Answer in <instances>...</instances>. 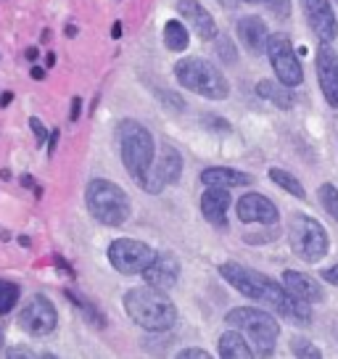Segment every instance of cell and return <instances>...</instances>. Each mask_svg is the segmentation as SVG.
<instances>
[{"mask_svg": "<svg viewBox=\"0 0 338 359\" xmlns=\"http://www.w3.org/2000/svg\"><path fill=\"white\" fill-rule=\"evenodd\" d=\"M219 275L225 278L238 293H243L246 299H254V302L270 306L275 312L285 317L293 325H309L312 323V309L309 304L293 299L291 293L283 288V283H275L272 278L262 275L257 269L243 267L238 262H225L219 267Z\"/></svg>", "mask_w": 338, "mask_h": 359, "instance_id": "obj_1", "label": "cell"}, {"mask_svg": "<svg viewBox=\"0 0 338 359\" xmlns=\"http://www.w3.org/2000/svg\"><path fill=\"white\" fill-rule=\"evenodd\" d=\"M124 312L130 314L140 327L151 333H161L177 323V306L169 302L167 293L154 288H130L124 293Z\"/></svg>", "mask_w": 338, "mask_h": 359, "instance_id": "obj_2", "label": "cell"}, {"mask_svg": "<svg viewBox=\"0 0 338 359\" xmlns=\"http://www.w3.org/2000/svg\"><path fill=\"white\" fill-rule=\"evenodd\" d=\"M225 323L230 327H236L259 357H272L278 336H280V325L270 312L257 309V306H236L227 312Z\"/></svg>", "mask_w": 338, "mask_h": 359, "instance_id": "obj_3", "label": "cell"}, {"mask_svg": "<svg viewBox=\"0 0 338 359\" xmlns=\"http://www.w3.org/2000/svg\"><path fill=\"white\" fill-rule=\"evenodd\" d=\"M119 151H122L124 169L137 182L154 169V158H156L154 135L148 133L140 122H135V119H124L119 124Z\"/></svg>", "mask_w": 338, "mask_h": 359, "instance_id": "obj_4", "label": "cell"}, {"mask_svg": "<svg viewBox=\"0 0 338 359\" xmlns=\"http://www.w3.org/2000/svg\"><path fill=\"white\" fill-rule=\"evenodd\" d=\"M175 77L182 88L191 93H198L209 101H225L230 95V85H227L225 74L217 67H212L203 58H182L175 64Z\"/></svg>", "mask_w": 338, "mask_h": 359, "instance_id": "obj_5", "label": "cell"}, {"mask_svg": "<svg viewBox=\"0 0 338 359\" xmlns=\"http://www.w3.org/2000/svg\"><path fill=\"white\" fill-rule=\"evenodd\" d=\"M85 203H88V212L109 227L124 224L130 217V198L111 180H90L85 191Z\"/></svg>", "mask_w": 338, "mask_h": 359, "instance_id": "obj_6", "label": "cell"}, {"mask_svg": "<svg viewBox=\"0 0 338 359\" xmlns=\"http://www.w3.org/2000/svg\"><path fill=\"white\" fill-rule=\"evenodd\" d=\"M288 241H291L293 254L309 264L327 257V248H330L325 227L317 222L315 217H306V214H293L291 224H288Z\"/></svg>", "mask_w": 338, "mask_h": 359, "instance_id": "obj_7", "label": "cell"}, {"mask_svg": "<svg viewBox=\"0 0 338 359\" xmlns=\"http://www.w3.org/2000/svg\"><path fill=\"white\" fill-rule=\"evenodd\" d=\"M154 259H156V251L143 241L119 238L109 246V262L122 275H143L154 264Z\"/></svg>", "mask_w": 338, "mask_h": 359, "instance_id": "obj_8", "label": "cell"}, {"mask_svg": "<svg viewBox=\"0 0 338 359\" xmlns=\"http://www.w3.org/2000/svg\"><path fill=\"white\" fill-rule=\"evenodd\" d=\"M267 56L270 64L275 69V74L280 79L285 88H299L304 82V69L299 64V56L293 50L291 40L285 34H270V43H267Z\"/></svg>", "mask_w": 338, "mask_h": 359, "instance_id": "obj_9", "label": "cell"}, {"mask_svg": "<svg viewBox=\"0 0 338 359\" xmlns=\"http://www.w3.org/2000/svg\"><path fill=\"white\" fill-rule=\"evenodd\" d=\"M19 325H22L29 336H48V333H53L58 325L56 306L48 302L46 296H32V299L22 306Z\"/></svg>", "mask_w": 338, "mask_h": 359, "instance_id": "obj_10", "label": "cell"}, {"mask_svg": "<svg viewBox=\"0 0 338 359\" xmlns=\"http://www.w3.org/2000/svg\"><path fill=\"white\" fill-rule=\"evenodd\" d=\"M306 24L312 27V32L323 40V45H330L338 37V19L327 0H302Z\"/></svg>", "mask_w": 338, "mask_h": 359, "instance_id": "obj_11", "label": "cell"}, {"mask_svg": "<svg viewBox=\"0 0 338 359\" xmlns=\"http://www.w3.org/2000/svg\"><path fill=\"white\" fill-rule=\"evenodd\" d=\"M177 278H180V262H177L175 254H169V251L156 254L154 264L143 272V280H146L148 288L161 291V293L172 291V288L177 285Z\"/></svg>", "mask_w": 338, "mask_h": 359, "instance_id": "obj_12", "label": "cell"}, {"mask_svg": "<svg viewBox=\"0 0 338 359\" xmlns=\"http://www.w3.org/2000/svg\"><path fill=\"white\" fill-rule=\"evenodd\" d=\"M238 212V219L241 222H254V224H275L278 222V206L267 198V196H262V193H246L236 206Z\"/></svg>", "mask_w": 338, "mask_h": 359, "instance_id": "obj_13", "label": "cell"}, {"mask_svg": "<svg viewBox=\"0 0 338 359\" xmlns=\"http://www.w3.org/2000/svg\"><path fill=\"white\" fill-rule=\"evenodd\" d=\"M317 79L325 101L338 109V56L330 45H320L317 50Z\"/></svg>", "mask_w": 338, "mask_h": 359, "instance_id": "obj_14", "label": "cell"}, {"mask_svg": "<svg viewBox=\"0 0 338 359\" xmlns=\"http://www.w3.org/2000/svg\"><path fill=\"white\" fill-rule=\"evenodd\" d=\"M283 288L291 293L293 299H299V302L304 304H317L325 299L323 285L315 278H309L304 272H296V269H285L283 272Z\"/></svg>", "mask_w": 338, "mask_h": 359, "instance_id": "obj_15", "label": "cell"}, {"mask_svg": "<svg viewBox=\"0 0 338 359\" xmlns=\"http://www.w3.org/2000/svg\"><path fill=\"white\" fill-rule=\"evenodd\" d=\"M238 37H241V43L246 45L248 53H254V56L267 53L270 32H267V24L262 22L259 16H243L238 22Z\"/></svg>", "mask_w": 338, "mask_h": 359, "instance_id": "obj_16", "label": "cell"}, {"mask_svg": "<svg viewBox=\"0 0 338 359\" xmlns=\"http://www.w3.org/2000/svg\"><path fill=\"white\" fill-rule=\"evenodd\" d=\"M177 11L191 22L193 32L201 40H215L217 37V24L212 19V13L203 8L198 0H177Z\"/></svg>", "mask_w": 338, "mask_h": 359, "instance_id": "obj_17", "label": "cell"}, {"mask_svg": "<svg viewBox=\"0 0 338 359\" xmlns=\"http://www.w3.org/2000/svg\"><path fill=\"white\" fill-rule=\"evenodd\" d=\"M201 182L206 188H225V191H230V188L251 185V175L230 167H209L201 172Z\"/></svg>", "mask_w": 338, "mask_h": 359, "instance_id": "obj_18", "label": "cell"}, {"mask_svg": "<svg viewBox=\"0 0 338 359\" xmlns=\"http://www.w3.org/2000/svg\"><path fill=\"white\" fill-rule=\"evenodd\" d=\"M230 209V193L225 188H206L201 196V214L212 224H225V214Z\"/></svg>", "mask_w": 338, "mask_h": 359, "instance_id": "obj_19", "label": "cell"}, {"mask_svg": "<svg viewBox=\"0 0 338 359\" xmlns=\"http://www.w3.org/2000/svg\"><path fill=\"white\" fill-rule=\"evenodd\" d=\"M154 172H156L158 177H161V182L164 185H172V182H177L182 175V156L177 148H172L167 143V146H161V154H158L156 164H154Z\"/></svg>", "mask_w": 338, "mask_h": 359, "instance_id": "obj_20", "label": "cell"}, {"mask_svg": "<svg viewBox=\"0 0 338 359\" xmlns=\"http://www.w3.org/2000/svg\"><path fill=\"white\" fill-rule=\"evenodd\" d=\"M219 359H254V348L238 330L219 336Z\"/></svg>", "mask_w": 338, "mask_h": 359, "instance_id": "obj_21", "label": "cell"}, {"mask_svg": "<svg viewBox=\"0 0 338 359\" xmlns=\"http://www.w3.org/2000/svg\"><path fill=\"white\" fill-rule=\"evenodd\" d=\"M257 95L259 98H264V101H270V103H275L278 109H293V93H291V88H285L283 82H272V79H262L259 85H257Z\"/></svg>", "mask_w": 338, "mask_h": 359, "instance_id": "obj_22", "label": "cell"}, {"mask_svg": "<svg viewBox=\"0 0 338 359\" xmlns=\"http://www.w3.org/2000/svg\"><path fill=\"white\" fill-rule=\"evenodd\" d=\"M188 29H185V24L180 22H167V27H164V45H167L169 50H175V53H180V50H185L188 48Z\"/></svg>", "mask_w": 338, "mask_h": 359, "instance_id": "obj_23", "label": "cell"}, {"mask_svg": "<svg viewBox=\"0 0 338 359\" xmlns=\"http://www.w3.org/2000/svg\"><path fill=\"white\" fill-rule=\"evenodd\" d=\"M270 180L278 185V188H283L285 193H291V196H296V198H304L306 193H304V185L299 182V180L293 177L291 172H285V169H278V167H272L270 169Z\"/></svg>", "mask_w": 338, "mask_h": 359, "instance_id": "obj_24", "label": "cell"}, {"mask_svg": "<svg viewBox=\"0 0 338 359\" xmlns=\"http://www.w3.org/2000/svg\"><path fill=\"white\" fill-rule=\"evenodd\" d=\"M19 285L16 283H8V280H0V314H8L19 304Z\"/></svg>", "mask_w": 338, "mask_h": 359, "instance_id": "obj_25", "label": "cell"}, {"mask_svg": "<svg viewBox=\"0 0 338 359\" xmlns=\"http://www.w3.org/2000/svg\"><path fill=\"white\" fill-rule=\"evenodd\" d=\"M291 351L296 359H323V351H320L312 341H306V338H302V336L291 338Z\"/></svg>", "mask_w": 338, "mask_h": 359, "instance_id": "obj_26", "label": "cell"}, {"mask_svg": "<svg viewBox=\"0 0 338 359\" xmlns=\"http://www.w3.org/2000/svg\"><path fill=\"white\" fill-rule=\"evenodd\" d=\"M320 203H323V209H325L333 219L338 222V191L336 185H330V182H325V185H320Z\"/></svg>", "mask_w": 338, "mask_h": 359, "instance_id": "obj_27", "label": "cell"}, {"mask_svg": "<svg viewBox=\"0 0 338 359\" xmlns=\"http://www.w3.org/2000/svg\"><path fill=\"white\" fill-rule=\"evenodd\" d=\"M67 299H69L72 304H74V306H79L82 312L88 314V320H90L93 325H95V327H103V317H101V312H98V309H95L93 304H88L85 299H79L77 293H72V291H67Z\"/></svg>", "mask_w": 338, "mask_h": 359, "instance_id": "obj_28", "label": "cell"}, {"mask_svg": "<svg viewBox=\"0 0 338 359\" xmlns=\"http://www.w3.org/2000/svg\"><path fill=\"white\" fill-rule=\"evenodd\" d=\"M217 50H219V58L225 61V64H236V48L230 45L227 37H219V43H217Z\"/></svg>", "mask_w": 338, "mask_h": 359, "instance_id": "obj_29", "label": "cell"}, {"mask_svg": "<svg viewBox=\"0 0 338 359\" xmlns=\"http://www.w3.org/2000/svg\"><path fill=\"white\" fill-rule=\"evenodd\" d=\"M203 124L217 130V133H230V124H227L225 119H219L217 114H206V116H203Z\"/></svg>", "mask_w": 338, "mask_h": 359, "instance_id": "obj_30", "label": "cell"}, {"mask_svg": "<svg viewBox=\"0 0 338 359\" xmlns=\"http://www.w3.org/2000/svg\"><path fill=\"white\" fill-rule=\"evenodd\" d=\"M29 127H32V133L37 135V143H40V146H43V143H46V140H50V135H48L46 124L40 122V119H37V116H32V119H29Z\"/></svg>", "mask_w": 338, "mask_h": 359, "instance_id": "obj_31", "label": "cell"}, {"mask_svg": "<svg viewBox=\"0 0 338 359\" xmlns=\"http://www.w3.org/2000/svg\"><path fill=\"white\" fill-rule=\"evenodd\" d=\"M267 6L275 16H288L291 13V0H267Z\"/></svg>", "mask_w": 338, "mask_h": 359, "instance_id": "obj_32", "label": "cell"}, {"mask_svg": "<svg viewBox=\"0 0 338 359\" xmlns=\"http://www.w3.org/2000/svg\"><path fill=\"white\" fill-rule=\"evenodd\" d=\"M175 359H212V354L203 351V348H182Z\"/></svg>", "mask_w": 338, "mask_h": 359, "instance_id": "obj_33", "label": "cell"}, {"mask_svg": "<svg viewBox=\"0 0 338 359\" xmlns=\"http://www.w3.org/2000/svg\"><path fill=\"white\" fill-rule=\"evenodd\" d=\"M6 359H37V357H34L27 346H11L8 348V354H6Z\"/></svg>", "mask_w": 338, "mask_h": 359, "instance_id": "obj_34", "label": "cell"}, {"mask_svg": "<svg viewBox=\"0 0 338 359\" xmlns=\"http://www.w3.org/2000/svg\"><path fill=\"white\" fill-rule=\"evenodd\" d=\"M161 101L167 103V106H175L177 111H182V109H185L182 98H180V95H175V93H161Z\"/></svg>", "mask_w": 338, "mask_h": 359, "instance_id": "obj_35", "label": "cell"}, {"mask_svg": "<svg viewBox=\"0 0 338 359\" xmlns=\"http://www.w3.org/2000/svg\"><path fill=\"white\" fill-rule=\"evenodd\" d=\"M320 278H323V280H325L327 285H338V264L323 269V275H320Z\"/></svg>", "mask_w": 338, "mask_h": 359, "instance_id": "obj_36", "label": "cell"}, {"mask_svg": "<svg viewBox=\"0 0 338 359\" xmlns=\"http://www.w3.org/2000/svg\"><path fill=\"white\" fill-rule=\"evenodd\" d=\"M56 146H58V130H53V133H50V140H48V154H53Z\"/></svg>", "mask_w": 338, "mask_h": 359, "instance_id": "obj_37", "label": "cell"}, {"mask_svg": "<svg viewBox=\"0 0 338 359\" xmlns=\"http://www.w3.org/2000/svg\"><path fill=\"white\" fill-rule=\"evenodd\" d=\"M79 111H82V101L74 98V101H72V119H79Z\"/></svg>", "mask_w": 338, "mask_h": 359, "instance_id": "obj_38", "label": "cell"}, {"mask_svg": "<svg viewBox=\"0 0 338 359\" xmlns=\"http://www.w3.org/2000/svg\"><path fill=\"white\" fill-rule=\"evenodd\" d=\"M111 37H114V40H119V37H122V22H114V27H111Z\"/></svg>", "mask_w": 338, "mask_h": 359, "instance_id": "obj_39", "label": "cell"}, {"mask_svg": "<svg viewBox=\"0 0 338 359\" xmlns=\"http://www.w3.org/2000/svg\"><path fill=\"white\" fill-rule=\"evenodd\" d=\"M43 77H46V69L32 67V79H43Z\"/></svg>", "mask_w": 338, "mask_h": 359, "instance_id": "obj_40", "label": "cell"}, {"mask_svg": "<svg viewBox=\"0 0 338 359\" xmlns=\"http://www.w3.org/2000/svg\"><path fill=\"white\" fill-rule=\"evenodd\" d=\"M13 101V95L11 93H3V98H0V106H8V103Z\"/></svg>", "mask_w": 338, "mask_h": 359, "instance_id": "obj_41", "label": "cell"}, {"mask_svg": "<svg viewBox=\"0 0 338 359\" xmlns=\"http://www.w3.org/2000/svg\"><path fill=\"white\" fill-rule=\"evenodd\" d=\"M37 56H40V50H37V48H29V50H27V58H29V61H34Z\"/></svg>", "mask_w": 338, "mask_h": 359, "instance_id": "obj_42", "label": "cell"}, {"mask_svg": "<svg viewBox=\"0 0 338 359\" xmlns=\"http://www.w3.org/2000/svg\"><path fill=\"white\" fill-rule=\"evenodd\" d=\"M67 34H69V37H77V27H74V24H69V27H67Z\"/></svg>", "mask_w": 338, "mask_h": 359, "instance_id": "obj_43", "label": "cell"}, {"mask_svg": "<svg viewBox=\"0 0 338 359\" xmlns=\"http://www.w3.org/2000/svg\"><path fill=\"white\" fill-rule=\"evenodd\" d=\"M22 185H27V188H32V185H34L32 177H29V175H24V177H22Z\"/></svg>", "mask_w": 338, "mask_h": 359, "instance_id": "obj_44", "label": "cell"}, {"mask_svg": "<svg viewBox=\"0 0 338 359\" xmlns=\"http://www.w3.org/2000/svg\"><path fill=\"white\" fill-rule=\"evenodd\" d=\"M40 359H58V357H56V354H43Z\"/></svg>", "mask_w": 338, "mask_h": 359, "instance_id": "obj_45", "label": "cell"}, {"mask_svg": "<svg viewBox=\"0 0 338 359\" xmlns=\"http://www.w3.org/2000/svg\"><path fill=\"white\" fill-rule=\"evenodd\" d=\"M0 351H3V327H0Z\"/></svg>", "mask_w": 338, "mask_h": 359, "instance_id": "obj_46", "label": "cell"}, {"mask_svg": "<svg viewBox=\"0 0 338 359\" xmlns=\"http://www.w3.org/2000/svg\"><path fill=\"white\" fill-rule=\"evenodd\" d=\"M243 3H267V0H243Z\"/></svg>", "mask_w": 338, "mask_h": 359, "instance_id": "obj_47", "label": "cell"}, {"mask_svg": "<svg viewBox=\"0 0 338 359\" xmlns=\"http://www.w3.org/2000/svg\"><path fill=\"white\" fill-rule=\"evenodd\" d=\"M336 3H338V0H336Z\"/></svg>", "mask_w": 338, "mask_h": 359, "instance_id": "obj_48", "label": "cell"}]
</instances>
